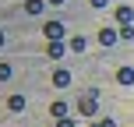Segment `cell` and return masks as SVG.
Wrapping results in <instances>:
<instances>
[{
    "label": "cell",
    "mask_w": 134,
    "mask_h": 127,
    "mask_svg": "<svg viewBox=\"0 0 134 127\" xmlns=\"http://www.w3.org/2000/svg\"><path fill=\"white\" fill-rule=\"evenodd\" d=\"M116 39H120V28H113V25H109V28H99V46H113Z\"/></svg>",
    "instance_id": "cell-3"
},
{
    "label": "cell",
    "mask_w": 134,
    "mask_h": 127,
    "mask_svg": "<svg viewBox=\"0 0 134 127\" xmlns=\"http://www.w3.org/2000/svg\"><path fill=\"white\" fill-rule=\"evenodd\" d=\"M95 127H99V124H95Z\"/></svg>",
    "instance_id": "cell-19"
},
{
    "label": "cell",
    "mask_w": 134,
    "mask_h": 127,
    "mask_svg": "<svg viewBox=\"0 0 134 127\" xmlns=\"http://www.w3.org/2000/svg\"><path fill=\"white\" fill-rule=\"evenodd\" d=\"M46 4H53V7H60V4H67V0H46Z\"/></svg>",
    "instance_id": "cell-17"
},
{
    "label": "cell",
    "mask_w": 134,
    "mask_h": 127,
    "mask_svg": "<svg viewBox=\"0 0 134 127\" xmlns=\"http://www.w3.org/2000/svg\"><path fill=\"white\" fill-rule=\"evenodd\" d=\"M120 28V39H134V25H116Z\"/></svg>",
    "instance_id": "cell-12"
},
{
    "label": "cell",
    "mask_w": 134,
    "mask_h": 127,
    "mask_svg": "<svg viewBox=\"0 0 134 127\" xmlns=\"http://www.w3.org/2000/svg\"><path fill=\"white\" fill-rule=\"evenodd\" d=\"M99 127H116V120H113V117H102V120H99Z\"/></svg>",
    "instance_id": "cell-14"
},
{
    "label": "cell",
    "mask_w": 134,
    "mask_h": 127,
    "mask_svg": "<svg viewBox=\"0 0 134 127\" xmlns=\"http://www.w3.org/2000/svg\"><path fill=\"white\" fill-rule=\"evenodd\" d=\"M78 113L85 117V120H88V117H95V95H92V92H85V95L78 99Z\"/></svg>",
    "instance_id": "cell-2"
},
{
    "label": "cell",
    "mask_w": 134,
    "mask_h": 127,
    "mask_svg": "<svg viewBox=\"0 0 134 127\" xmlns=\"http://www.w3.org/2000/svg\"><path fill=\"white\" fill-rule=\"evenodd\" d=\"M7 106H11L14 113H21V109H25V95H11V99H7Z\"/></svg>",
    "instance_id": "cell-10"
},
{
    "label": "cell",
    "mask_w": 134,
    "mask_h": 127,
    "mask_svg": "<svg viewBox=\"0 0 134 127\" xmlns=\"http://www.w3.org/2000/svg\"><path fill=\"white\" fill-rule=\"evenodd\" d=\"M53 85L57 88H67V85H71V71H67V67H57V71H53Z\"/></svg>",
    "instance_id": "cell-4"
},
{
    "label": "cell",
    "mask_w": 134,
    "mask_h": 127,
    "mask_svg": "<svg viewBox=\"0 0 134 127\" xmlns=\"http://www.w3.org/2000/svg\"><path fill=\"white\" fill-rule=\"evenodd\" d=\"M42 35H46L49 42H64L67 25H64V21H46V25H42Z\"/></svg>",
    "instance_id": "cell-1"
},
{
    "label": "cell",
    "mask_w": 134,
    "mask_h": 127,
    "mask_svg": "<svg viewBox=\"0 0 134 127\" xmlns=\"http://www.w3.org/2000/svg\"><path fill=\"white\" fill-rule=\"evenodd\" d=\"M57 127H74V120H71V117H60V120H57Z\"/></svg>",
    "instance_id": "cell-15"
},
{
    "label": "cell",
    "mask_w": 134,
    "mask_h": 127,
    "mask_svg": "<svg viewBox=\"0 0 134 127\" xmlns=\"http://www.w3.org/2000/svg\"><path fill=\"white\" fill-rule=\"evenodd\" d=\"M0 81H11V64L0 60Z\"/></svg>",
    "instance_id": "cell-13"
},
{
    "label": "cell",
    "mask_w": 134,
    "mask_h": 127,
    "mask_svg": "<svg viewBox=\"0 0 134 127\" xmlns=\"http://www.w3.org/2000/svg\"><path fill=\"white\" fill-rule=\"evenodd\" d=\"M42 4H46V0H25V11L35 18V14H42Z\"/></svg>",
    "instance_id": "cell-9"
},
{
    "label": "cell",
    "mask_w": 134,
    "mask_h": 127,
    "mask_svg": "<svg viewBox=\"0 0 134 127\" xmlns=\"http://www.w3.org/2000/svg\"><path fill=\"white\" fill-rule=\"evenodd\" d=\"M49 113H53L57 120H60V117H67V102H60V99H57L53 106H49Z\"/></svg>",
    "instance_id": "cell-11"
},
{
    "label": "cell",
    "mask_w": 134,
    "mask_h": 127,
    "mask_svg": "<svg viewBox=\"0 0 134 127\" xmlns=\"http://www.w3.org/2000/svg\"><path fill=\"white\" fill-rule=\"evenodd\" d=\"M67 49H71V53H85V49H88V39H85V35H74V39L67 42Z\"/></svg>",
    "instance_id": "cell-5"
},
{
    "label": "cell",
    "mask_w": 134,
    "mask_h": 127,
    "mask_svg": "<svg viewBox=\"0 0 134 127\" xmlns=\"http://www.w3.org/2000/svg\"><path fill=\"white\" fill-rule=\"evenodd\" d=\"M64 53H67V46H64V42H46V57H53V60H60Z\"/></svg>",
    "instance_id": "cell-7"
},
{
    "label": "cell",
    "mask_w": 134,
    "mask_h": 127,
    "mask_svg": "<svg viewBox=\"0 0 134 127\" xmlns=\"http://www.w3.org/2000/svg\"><path fill=\"white\" fill-rule=\"evenodd\" d=\"M134 21V11L131 7H116V25H131Z\"/></svg>",
    "instance_id": "cell-8"
},
{
    "label": "cell",
    "mask_w": 134,
    "mask_h": 127,
    "mask_svg": "<svg viewBox=\"0 0 134 127\" xmlns=\"http://www.w3.org/2000/svg\"><path fill=\"white\" fill-rule=\"evenodd\" d=\"M4 42H7V35H4V32H0V49H4Z\"/></svg>",
    "instance_id": "cell-18"
},
{
    "label": "cell",
    "mask_w": 134,
    "mask_h": 127,
    "mask_svg": "<svg viewBox=\"0 0 134 127\" xmlns=\"http://www.w3.org/2000/svg\"><path fill=\"white\" fill-rule=\"evenodd\" d=\"M116 85H134V67H120L116 71Z\"/></svg>",
    "instance_id": "cell-6"
},
{
    "label": "cell",
    "mask_w": 134,
    "mask_h": 127,
    "mask_svg": "<svg viewBox=\"0 0 134 127\" xmlns=\"http://www.w3.org/2000/svg\"><path fill=\"white\" fill-rule=\"evenodd\" d=\"M88 4H92V7H106L109 0H88Z\"/></svg>",
    "instance_id": "cell-16"
}]
</instances>
